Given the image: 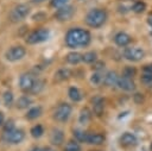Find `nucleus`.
<instances>
[{
    "mask_svg": "<svg viewBox=\"0 0 152 151\" xmlns=\"http://www.w3.org/2000/svg\"><path fill=\"white\" fill-rule=\"evenodd\" d=\"M31 151H44L43 149H40V147H33Z\"/></svg>",
    "mask_w": 152,
    "mask_h": 151,
    "instance_id": "obj_42",
    "label": "nucleus"
},
{
    "mask_svg": "<svg viewBox=\"0 0 152 151\" xmlns=\"http://www.w3.org/2000/svg\"><path fill=\"white\" fill-rule=\"evenodd\" d=\"M65 59H66V62L70 63V64H77L78 62L82 61V55L78 54V52H75V51H74V52L68 54L66 57H65Z\"/></svg>",
    "mask_w": 152,
    "mask_h": 151,
    "instance_id": "obj_21",
    "label": "nucleus"
},
{
    "mask_svg": "<svg viewBox=\"0 0 152 151\" xmlns=\"http://www.w3.org/2000/svg\"><path fill=\"white\" fill-rule=\"evenodd\" d=\"M40 114H42V107L40 106H36V107H32L31 109L27 111L26 118L30 119V120H33V119L38 118Z\"/></svg>",
    "mask_w": 152,
    "mask_h": 151,
    "instance_id": "obj_23",
    "label": "nucleus"
},
{
    "mask_svg": "<svg viewBox=\"0 0 152 151\" xmlns=\"http://www.w3.org/2000/svg\"><path fill=\"white\" fill-rule=\"evenodd\" d=\"M134 100H135V102H141V101H142L141 94H135V95H134Z\"/></svg>",
    "mask_w": 152,
    "mask_h": 151,
    "instance_id": "obj_39",
    "label": "nucleus"
},
{
    "mask_svg": "<svg viewBox=\"0 0 152 151\" xmlns=\"http://www.w3.org/2000/svg\"><path fill=\"white\" fill-rule=\"evenodd\" d=\"M43 133H44V130H43L42 125H36L31 128V134L33 138H39V137H42Z\"/></svg>",
    "mask_w": 152,
    "mask_h": 151,
    "instance_id": "obj_29",
    "label": "nucleus"
},
{
    "mask_svg": "<svg viewBox=\"0 0 152 151\" xmlns=\"http://www.w3.org/2000/svg\"><path fill=\"white\" fill-rule=\"evenodd\" d=\"M90 119H91V112H90L87 107L82 108V111H81V113H80V117H78V121H80L82 125H86V124L89 122Z\"/></svg>",
    "mask_w": 152,
    "mask_h": 151,
    "instance_id": "obj_19",
    "label": "nucleus"
},
{
    "mask_svg": "<svg viewBox=\"0 0 152 151\" xmlns=\"http://www.w3.org/2000/svg\"><path fill=\"white\" fill-rule=\"evenodd\" d=\"M75 13V8L70 5H65V6H62L59 7L56 13H55V18L59 21H66V20H70L72 18Z\"/></svg>",
    "mask_w": 152,
    "mask_h": 151,
    "instance_id": "obj_7",
    "label": "nucleus"
},
{
    "mask_svg": "<svg viewBox=\"0 0 152 151\" xmlns=\"http://www.w3.org/2000/svg\"><path fill=\"white\" fill-rule=\"evenodd\" d=\"M30 13V7L25 4H20V5H17L10 13V19L14 23L17 21H20L23 19H25L27 17V14Z\"/></svg>",
    "mask_w": 152,
    "mask_h": 151,
    "instance_id": "obj_3",
    "label": "nucleus"
},
{
    "mask_svg": "<svg viewBox=\"0 0 152 151\" xmlns=\"http://www.w3.org/2000/svg\"><path fill=\"white\" fill-rule=\"evenodd\" d=\"M4 102H5V105L7 107H10L13 103V94H12V92L7 90V92L4 93Z\"/></svg>",
    "mask_w": 152,
    "mask_h": 151,
    "instance_id": "obj_33",
    "label": "nucleus"
},
{
    "mask_svg": "<svg viewBox=\"0 0 152 151\" xmlns=\"http://www.w3.org/2000/svg\"><path fill=\"white\" fill-rule=\"evenodd\" d=\"M120 144L124 146H133L137 144V137L133 133L126 132L120 137Z\"/></svg>",
    "mask_w": 152,
    "mask_h": 151,
    "instance_id": "obj_13",
    "label": "nucleus"
},
{
    "mask_svg": "<svg viewBox=\"0 0 152 151\" xmlns=\"http://www.w3.org/2000/svg\"><path fill=\"white\" fill-rule=\"evenodd\" d=\"M145 8H146V5H145V2H142V1H137V2L132 6V11L135 12V13H141V12L145 11Z\"/></svg>",
    "mask_w": 152,
    "mask_h": 151,
    "instance_id": "obj_30",
    "label": "nucleus"
},
{
    "mask_svg": "<svg viewBox=\"0 0 152 151\" xmlns=\"http://www.w3.org/2000/svg\"><path fill=\"white\" fill-rule=\"evenodd\" d=\"M26 51L23 46L18 45V46H12L11 49H8L5 54V57L7 61H11V62H15V61H19L24 56H25Z\"/></svg>",
    "mask_w": 152,
    "mask_h": 151,
    "instance_id": "obj_8",
    "label": "nucleus"
},
{
    "mask_svg": "<svg viewBox=\"0 0 152 151\" xmlns=\"http://www.w3.org/2000/svg\"><path fill=\"white\" fill-rule=\"evenodd\" d=\"M147 21H148V24L152 26V14H150V15H148V18H147Z\"/></svg>",
    "mask_w": 152,
    "mask_h": 151,
    "instance_id": "obj_41",
    "label": "nucleus"
},
{
    "mask_svg": "<svg viewBox=\"0 0 152 151\" xmlns=\"http://www.w3.org/2000/svg\"><path fill=\"white\" fill-rule=\"evenodd\" d=\"M74 136H75V139H76L77 141H81V143H88L89 133L83 132V131H80V130H76V131H74Z\"/></svg>",
    "mask_w": 152,
    "mask_h": 151,
    "instance_id": "obj_24",
    "label": "nucleus"
},
{
    "mask_svg": "<svg viewBox=\"0 0 152 151\" xmlns=\"http://www.w3.org/2000/svg\"><path fill=\"white\" fill-rule=\"evenodd\" d=\"M68 95H69V97H70L72 101H75V102H78V101L82 100V93H81L80 89L76 88V87H71V88H69Z\"/></svg>",
    "mask_w": 152,
    "mask_h": 151,
    "instance_id": "obj_20",
    "label": "nucleus"
},
{
    "mask_svg": "<svg viewBox=\"0 0 152 151\" xmlns=\"http://www.w3.org/2000/svg\"><path fill=\"white\" fill-rule=\"evenodd\" d=\"M107 19V13L104 10H101V8H94L91 11L88 12V14L86 15V23L88 26L90 27H100L104 24Z\"/></svg>",
    "mask_w": 152,
    "mask_h": 151,
    "instance_id": "obj_2",
    "label": "nucleus"
},
{
    "mask_svg": "<svg viewBox=\"0 0 152 151\" xmlns=\"http://www.w3.org/2000/svg\"><path fill=\"white\" fill-rule=\"evenodd\" d=\"M122 55H124V57H125L126 59H128V61L138 62V61H140V59L144 57L145 52H144V50H141V49H139V48H126V49L124 50Z\"/></svg>",
    "mask_w": 152,
    "mask_h": 151,
    "instance_id": "obj_9",
    "label": "nucleus"
},
{
    "mask_svg": "<svg viewBox=\"0 0 152 151\" xmlns=\"http://www.w3.org/2000/svg\"><path fill=\"white\" fill-rule=\"evenodd\" d=\"M63 140H64V133H63V131L62 130H58V128L53 130L52 133H51V136H50L51 144L52 145H56V146H59L63 143Z\"/></svg>",
    "mask_w": 152,
    "mask_h": 151,
    "instance_id": "obj_12",
    "label": "nucleus"
},
{
    "mask_svg": "<svg viewBox=\"0 0 152 151\" xmlns=\"http://www.w3.org/2000/svg\"><path fill=\"white\" fill-rule=\"evenodd\" d=\"M32 19L33 20H43V19H45V14L44 13H37L32 17Z\"/></svg>",
    "mask_w": 152,
    "mask_h": 151,
    "instance_id": "obj_36",
    "label": "nucleus"
},
{
    "mask_svg": "<svg viewBox=\"0 0 152 151\" xmlns=\"http://www.w3.org/2000/svg\"><path fill=\"white\" fill-rule=\"evenodd\" d=\"M103 109H104L103 99H101V97H95V99L93 100V111H94V113H95L97 117H100V115H102Z\"/></svg>",
    "mask_w": 152,
    "mask_h": 151,
    "instance_id": "obj_16",
    "label": "nucleus"
},
{
    "mask_svg": "<svg viewBox=\"0 0 152 151\" xmlns=\"http://www.w3.org/2000/svg\"><path fill=\"white\" fill-rule=\"evenodd\" d=\"M31 103H32V100H31L28 96H21V97H19L18 101H17V108H19V109H25V108H27Z\"/></svg>",
    "mask_w": 152,
    "mask_h": 151,
    "instance_id": "obj_22",
    "label": "nucleus"
},
{
    "mask_svg": "<svg viewBox=\"0 0 152 151\" xmlns=\"http://www.w3.org/2000/svg\"><path fill=\"white\" fill-rule=\"evenodd\" d=\"M71 111H72V108H71V106L69 103H61L56 108V111L53 113V119L56 121L64 122V121H66L69 119V117L71 114Z\"/></svg>",
    "mask_w": 152,
    "mask_h": 151,
    "instance_id": "obj_5",
    "label": "nucleus"
},
{
    "mask_svg": "<svg viewBox=\"0 0 152 151\" xmlns=\"http://www.w3.org/2000/svg\"><path fill=\"white\" fill-rule=\"evenodd\" d=\"M140 81H141L144 84H146L147 87H151V88H152V74L145 73V74L141 76Z\"/></svg>",
    "mask_w": 152,
    "mask_h": 151,
    "instance_id": "obj_32",
    "label": "nucleus"
},
{
    "mask_svg": "<svg viewBox=\"0 0 152 151\" xmlns=\"http://www.w3.org/2000/svg\"><path fill=\"white\" fill-rule=\"evenodd\" d=\"M135 74H137V70L133 67H126L122 71V76L127 77V78H133L135 76Z\"/></svg>",
    "mask_w": 152,
    "mask_h": 151,
    "instance_id": "obj_28",
    "label": "nucleus"
},
{
    "mask_svg": "<svg viewBox=\"0 0 152 151\" xmlns=\"http://www.w3.org/2000/svg\"><path fill=\"white\" fill-rule=\"evenodd\" d=\"M118 87L122 90H126V92H132L135 89V83L133 82L132 78H127V77H119V81H118Z\"/></svg>",
    "mask_w": 152,
    "mask_h": 151,
    "instance_id": "obj_11",
    "label": "nucleus"
},
{
    "mask_svg": "<svg viewBox=\"0 0 152 151\" xmlns=\"http://www.w3.org/2000/svg\"><path fill=\"white\" fill-rule=\"evenodd\" d=\"M90 81H91V83H94L95 86H99L100 83L103 82V76H102L99 71H97V73H94L93 76H91V78H90Z\"/></svg>",
    "mask_w": 152,
    "mask_h": 151,
    "instance_id": "obj_31",
    "label": "nucleus"
},
{
    "mask_svg": "<svg viewBox=\"0 0 152 151\" xmlns=\"http://www.w3.org/2000/svg\"><path fill=\"white\" fill-rule=\"evenodd\" d=\"M64 151H81V146L77 143V140H70L66 143Z\"/></svg>",
    "mask_w": 152,
    "mask_h": 151,
    "instance_id": "obj_26",
    "label": "nucleus"
},
{
    "mask_svg": "<svg viewBox=\"0 0 152 151\" xmlns=\"http://www.w3.org/2000/svg\"><path fill=\"white\" fill-rule=\"evenodd\" d=\"M33 2H43V1H45V0H32Z\"/></svg>",
    "mask_w": 152,
    "mask_h": 151,
    "instance_id": "obj_44",
    "label": "nucleus"
},
{
    "mask_svg": "<svg viewBox=\"0 0 152 151\" xmlns=\"http://www.w3.org/2000/svg\"><path fill=\"white\" fill-rule=\"evenodd\" d=\"M151 149H152V144H151Z\"/></svg>",
    "mask_w": 152,
    "mask_h": 151,
    "instance_id": "obj_45",
    "label": "nucleus"
},
{
    "mask_svg": "<svg viewBox=\"0 0 152 151\" xmlns=\"http://www.w3.org/2000/svg\"><path fill=\"white\" fill-rule=\"evenodd\" d=\"M68 1H69V0H51V1H50V5H51L52 7L59 8V7H62V6H65V5L68 4Z\"/></svg>",
    "mask_w": 152,
    "mask_h": 151,
    "instance_id": "obj_34",
    "label": "nucleus"
},
{
    "mask_svg": "<svg viewBox=\"0 0 152 151\" xmlns=\"http://www.w3.org/2000/svg\"><path fill=\"white\" fill-rule=\"evenodd\" d=\"M36 78L28 74V73H25L20 76V80H19V86H20V89L24 90V92H30L33 87V83H34Z\"/></svg>",
    "mask_w": 152,
    "mask_h": 151,
    "instance_id": "obj_10",
    "label": "nucleus"
},
{
    "mask_svg": "<svg viewBox=\"0 0 152 151\" xmlns=\"http://www.w3.org/2000/svg\"><path fill=\"white\" fill-rule=\"evenodd\" d=\"M44 84H45V82L43 81V80H36L34 81V83H33V87H32V89L30 90V93H32V94H38V93H40L43 89H44Z\"/></svg>",
    "mask_w": 152,
    "mask_h": 151,
    "instance_id": "obj_25",
    "label": "nucleus"
},
{
    "mask_svg": "<svg viewBox=\"0 0 152 151\" xmlns=\"http://www.w3.org/2000/svg\"><path fill=\"white\" fill-rule=\"evenodd\" d=\"M118 81H119V76L115 71H108L103 77V83L109 87L118 84Z\"/></svg>",
    "mask_w": 152,
    "mask_h": 151,
    "instance_id": "obj_15",
    "label": "nucleus"
},
{
    "mask_svg": "<svg viewBox=\"0 0 152 151\" xmlns=\"http://www.w3.org/2000/svg\"><path fill=\"white\" fill-rule=\"evenodd\" d=\"M103 67H104V63H103V62H101V61H100V62H95V64H94V69H95V70H97V71H99V70H101Z\"/></svg>",
    "mask_w": 152,
    "mask_h": 151,
    "instance_id": "obj_37",
    "label": "nucleus"
},
{
    "mask_svg": "<svg viewBox=\"0 0 152 151\" xmlns=\"http://www.w3.org/2000/svg\"><path fill=\"white\" fill-rule=\"evenodd\" d=\"M25 138V133L23 130H12V131H8V132H4V136H2V139L6 141V143H10V144H19L24 140Z\"/></svg>",
    "mask_w": 152,
    "mask_h": 151,
    "instance_id": "obj_6",
    "label": "nucleus"
},
{
    "mask_svg": "<svg viewBox=\"0 0 152 151\" xmlns=\"http://www.w3.org/2000/svg\"><path fill=\"white\" fill-rule=\"evenodd\" d=\"M104 141V136L100 134V133H94V134H89L88 138V143L87 144H91V145H101Z\"/></svg>",
    "mask_w": 152,
    "mask_h": 151,
    "instance_id": "obj_18",
    "label": "nucleus"
},
{
    "mask_svg": "<svg viewBox=\"0 0 152 151\" xmlns=\"http://www.w3.org/2000/svg\"><path fill=\"white\" fill-rule=\"evenodd\" d=\"M43 150H44V151H55V150H53V149H51V147H44Z\"/></svg>",
    "mask_w": 152,
    "mask_h": 151,
    "instance_id": "obj_43",
    "label": "nucleus"
},
{
    "mask_svg": "<svg viewBox=\"0 0 152 151\" xmlns=\"http://www.w3.org/2000/svg\"><path fill=\"white\" fill-rule=\"evenodd\" d=\"M82 61L86 63H94L96 61V52L94 51L86 52L84 55H82Z\"/></svg>",
    "mask_w": 152,
    "mask_h": 151,
    "instance_id": "obj_27",
    "label": "nucleus"
},
{
    "mask_svg": "<svg viewBox=\"0 0 152 151\" xmlns=\"http://www.w3.org/2000/svg\"><path fill=\"white\" fill-rule=\"evenodd\" d=\"M114 42L119 45V46H126L131 43V36L125 33V32H119L115 34L114 37Z\"/></svg>",
    "mask_w": 152,
    "mask_h": 151,
    "instance_id": "obj_14",
    "label": "nucleus"
},
{
    "mask_svg": "<svg viewBox=\"0 0 152 151\" xmlns=\"http://www.w3.org/2000/svg\"><path fill=\"white\" fill-rule=\"evenodd\" d=\"M91 36L89 31L83 29H70L65 34V44L69 48H80L87 46L90 43Z\"/></svg>",
    "mask_w": 152,
    "mask_h": 151,
    "instance_id": "obj_1",
    "label": "nucleus"
},
{
    "mask_svg": "<svg viewBox=\"0 0 152 151\" xmlns=\"http://www.w3.org/2000/svg\"><path fill=\"white\" fill-rule=\"evenodd\" d=\"M14 130V121L13 120H7L6 124L4 125V132H8Z\"/></svg>",
    "mask_w": 152,
    "mask_h": 151,
    "instance_id": "obj_35",
    "label": "nucleus"
},
{
    "mask_svg": "<svg viewBox=\"0 0 152 151\" xmlns=\"http://www.w3.org/2000/svg\"><path fill=\"white\" fill-rule=\"evenodd\" d=\"M49 38V30L46 29H39L33 32H31L26 37V43L27 44H38L42 42H45Z\"/></svg>",
    "mask_w": 152,
    "mask_h": 151,
    "instance_id": "obj_4",
    "label": "nucleus"
},
{
    "mask_svg": "<svg viewBox=\"0 0 152 151\" xmlns=\"http://www.w3.org/2000/svg\"><path fill=\"white\" fill-rule=\"evenodd\" d=\"M144 73L152 74V64H146V65L144 67Z\"/></svg>",
    "mask_w": 152,
    "mask_h": 151,
    "instance_id": "obj_38",
    "label": "nucleus"
},
{
    "mask_svg": "<svg viewBox=\"0 0 152 151\" xmlns=\"http://www.w3.org/2000/svg\"><path fill=\"white\" fill-rule=\"evenodd\" d=\"M4 124V113L0 112V126Z\"/></svg>",
    "mask_w": 152,
    "mask_h": 151,
    "instance_id": "obj_40",
    "label": "nucleus"
},
{
    "mask_svg": "<svg viewBox=\"0 0 152 151\" xmlns=\"http://www.w3.org/2000/svg\"><path fill=\"white\" fill-rule=\"evenodd\" d=\"M71 76V70L68 68H62L55 74V80L56 81H65Z\"/></svg>",
    "mask_w": 152,
    "mask_h": 151,
    "instance_id": "obj_17",
    "label": "nucleus"
}]
</instances>
